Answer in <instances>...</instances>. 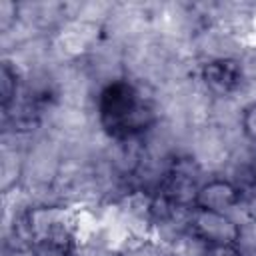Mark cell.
<instances>
[{
	"mask_svg": "<svg viewBox=\"0 0 256 256\" xmlns=\"http://www.w3.org/2000/svg\"><path fill=\"white\" fill-rule=\"evenodd\" d=\"M242 78H244L242 66L232 58H216L202 66L204 86L218 96H228L234 90H238Z\"/></svg>",
	"mask_w": 256,
	"mask_h": 256,
	"instance_id": "obj_3",
	"label": "cell"
},
{
	"mask_svg": "<svg viewBox=\"0 0 256 256\" xmlns=\"http://www.w3.org/2000/svg\"><path fill=\"white\" fill-rule=\"evenodd\" d=\"M0 90H2V112L4 116L12 110V106L16 104V96H18V86H20V78H18V70L10 64L4 62L2 64V72H0Z\"/></svg>",
	"mask_w": 256,
	"mask_h": 256,
	"instance_id": "obj_6",
	"label": "cell"
},
{
	"mask_svg": "<svg viewBox=\"0 0 256 256\" xmlns=\"http://www.w3.org/2000/svg\"><path fill=\"white\" fill-rule=\"evenodd\" d=\"M34 256H74L72 238L66 230L52 228L34 242Z\"/></svg>",
	"mask_w": 256,
	"mask_h": 256,
	"instance_id": "obj_5",
	"label": "cell"
},
{
	"mask_svg": "<svg viewBox=\"0 0 256 256\" xmlns=\"http://www.w3.org/2000/svg\"><path fill=\"white\" fill-rule=\"evenodd\" d=\"M188 228L194 238L202 240L206 246H224V244H238L240 228L226 212H212V210H190Z\"/></svg>",
	"mask_w": 256,
	"mask_h": 256,
	"instance_id": "obj_2",
	"label": "cell"
},
{
	"mask_svg": "<svg viewBox=\"0 0 256 256\" xmlns=\"http://www.w3.org/2000/svg\"><path fill=\"white\" fill-rule=\"evenodd\" d=\"M236 204H240V188L230 180L212 178V180L200 184L194 208L226 212L228 208H232Z\"/></svg>",
	"mask_w": 256,
	"mask_h": 256,
	"instance_id": "obj_4",
	"label": "cell"
},
{
	"mask_svg": "<svg viewBox=\"0 0 256 256\" xmlns=\"http://www.w3.org/2000/svg\"><path fill=\"white\" fill-rule=\"evenodd\" d=\"M254 256H256V254H254Z\"/></svg>",
	"mask_w": 256,
	"mask_h": 256,
	"instance_id": "obj_9",
	"label": "cell"
},
{
	"mask_svg": "<svg viewBox=\"0 0 256 256\" xmlns=\"http://www.w3.org/2000/svg\"><path fill=\"white\" fill-rule=\"evenodd\" d=\"M98 120L106 134L116 140H130L156 122L154 104L128 80H114L98 96Z\"/></svg>",
	"mask_w": 256,
	"mask_h": 256,
	"instance_id": "obj_1",
	"label": "cell"
},
{
	"mask_svg": "<svg viewBox=\"0 0 256 256\" xmlns=\"http://www.w3.org/2000/svg\"><path fill=\"white\" fill-rule=\"evenodd\" d=\"M238 188H240V206L250 218L256 220V172L244 178Z\"/></svg>",
	"mask_w": 256,
	"mask_h": 256,
	"instance_id": "obj_7",
	"label": "cell"
},
{
	"mask_svg": "<svg viewBox=\"0 0 256 256\" xmlns=\"http://www.w3.org/2000/svg\"><path fill=\"white\" fill-rule=\"evenodd\" d=\"M240 124H242V130H244L246 138L252 140V142H256V102H250L242 110Z\"/></svg>",
	"mask_w": 256,
	"mask_h": 256,
	"instance_id": "obj_8",
	"label": "cell"
}]
</instances>
